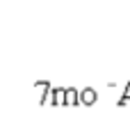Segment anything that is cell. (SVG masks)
<instances>
[{
  "mask_svg": "<svg viewBox=\"0 0 130 128\" xmlns=\"http://www.w3.org/2000/svg\"><path fill=\"white\" fill-rule=\"evenodd\" d=\"M94 101H96V94H94L91 89H85V92H82V103L89 105V103H94Z\"/></svg>",
  "mask_w": 130,
  "mask_h": 128,
  "instance_id": "7a4b0ae2",
  "label": "cell"
},
{
  "mask_svg": "<svg viewBox=\"0 0 130 128\" xmlns=\"http://www.w3.org/2000/svg\"><path fill=\"white\" fill-rule=\"evenodd\" d=\"M73 101H78V94L73 89H64V105H73Z\"/></svg>",
  "mask_w": 130,
  "mask_h": 128,
  "instance_id": "6da1fadb",
  "label": "cell"
}]
</instances>
